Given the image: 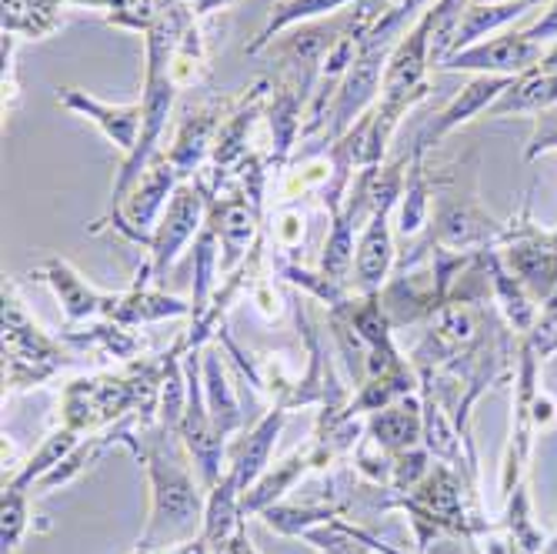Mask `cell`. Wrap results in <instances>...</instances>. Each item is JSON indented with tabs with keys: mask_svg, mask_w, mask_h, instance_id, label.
I'll return each mask as SVG.
<instances>
[{
	"mask_svg": "<svg viewBox=\"0 0 557 554\" xmlns=\"http://www.w3.org/2000/svg\"><path fill=\"white\" fill-rule=\"evenodd\" d=\"M171 428L140 424L137 431V461H144L150 478V521L137 541V554H150L158 544H174L205 528L208 501L197 491L184 451L174 444Z\"/></svg>",
	"mask_w": 557,
	"mask_h": 554,
	"instance_id": "obj_1",
	"label": "cell"
},
{
	"mask_svg": "<svg viewBox=\"0 0 557 554\" xmlns=\"http://www.w3.org/2000/svg\"><path fill=\"white\" fill-rule=\"evenodd\" d=\"M194 21L190 14V4H181V8H171L154 27L144 34V50H147V77H144V94H140V108H144V131H140V140L134 147V155H127L121 161V171L114 177V190H111V208L108 214H114L127 190L140 181V174L150 168L161 155V137L168 131V121L174 114V104H177V81L171 74V54H174V44L181 37V30Z\"/></svg>",
	"mask_w": 557,
	"mask_h": 554,
	"instance_id": "obj_2",
	"label": "cell"
},
{
	"mask_svg": "<svg viewBox=\"0 0 557 554\" xmlns=\"http://www.w3.org/2000/svg\"><path fill=\"white\" fill-rule=\"evenodd\" d=\"M67 365V350L30 318L17 284L4 281V381L14 391L37 387Z\"/></svg>",
	"mask_w": 557,
	"mask_h": 554,
	"instance_id": "obj_3",
	"label": "cell"
},
{
	"mask_svg": "<svg viewBox=\"0 0 557 554\" xmlns=\"http://www.w3.org/2000/svg\"><path fill=\"white\" fill-rule=\"evenodd\" d=\"M184 181L177 177V171L171 168V161L161 155L150 161V168L140 174V181L127 190L124 205L114 211V214H104L97 224H90L94 234H100L104 227H114L121 237H127L131 244H150V234H154L164 208L171 205L174 190L181 187Z\"/></svg>",
	"mask_w": 557,
	"mask_h": 554,
	"instance_id": "obj_4",
	"label": "cell"
},
{
	"mask_svg": "<svg viewBox=\"0 0 557 554\" xmlns=\"http://www.w3.org/2000/svg\"><path fill=\"white\" fill-rule=\"evenodd\" d=\"M208 211H211V194L200 187V181H184L174 190L171 205L164 208L147 244L150 281H161L181 258V250H187V244L197 241V234L208 224Z\"/></svg>",
	"mask_w": 557,
	"mask_h": 554,
	"instance_id": "obj_5",
	"label": "cell"
},
{
	"mask_svg": "<svg viewBox=\"0 0 557 554\" xmlns=\"http://www.w3.org/2000/svg\"><path fill=\"white\" fill-rule=\"evenodd\" d=\"M227 104H231V97H208V100H200V104H190L181 114L171 147H164V158L171 161V168L177 171L181 181H194L211 164L214 140L224 124Z\"/></svg>",
	"mask_w": 557,
	"mask_h": 554,
	"instance_id": "obj_6",
	"label": "cell"
},
{
	"mask_svg": "<svg viewBox=\"0 0 557 554\" xmlns=\"http://www.w3.org/2000/svg\"><path fill=\"white\" fill-rule=\"evenodd\" d=\"M34 278L44 281L54 297L61 300L64 318L71 324H87V321H114V311L121 305V294L97 291L71 261L64 258H47L44 264L34 268Z\"/></svg>",
	"mask_w": 557,
	"mask_h": 554,
	"instance_id": "obj_7",
	"label": "cell"
},
{
	"mask_svg": "<svg viewBox=\"0 0 557 554\" xmlns=\"http://www.w3.org/2000/svg\"><path fill=\"white\" fill-rule=\"evenodd\" d=\"M544 47L524 37V30L500 34L478 40L458 54H450L441 67L444 71H465V74H491V77H518L531 67H537Z\"/></svg>",
	"mask_w": 557,
	"mask_h": 554,
	"instance_id": "obj_8",
	"label": "cell"
},
{
	"mask_svg": "<svg viewBox=\"0 0 557 554\" xmlns=\"http://www.w3.org/2000/svg\"><path fill=\"white\" fill-rule=\"evenodd\" d=\"M515 84V77H491V74H478L474 81L465 84V90L454 94L447 104L431 118L424 121V127L418 131L411 150H421V155H428L431 147H437L447 134H454L461 124L474 121L478 114L491 111L497 104V97L508 90Z\"/></svg>",
	"mask_w": 557,
	"mask_h": 554,
	"instance_id": "obj_9",
	"label": "cell"
},
{
	"mask_svg": "<svg viewBox=\"0 0 557 554\" xmlns=\"http://www.w3.org/2000/svg\"><path fill=\"white\" fill-rule=\"evenodd\" d=\"M504 224H497L478 200H444L431 224V244L454 250V255H481L494 247Z\"/></svg>",
	"mask_w": 557,
	"mask_h": 554,
	"instance_id": "obj_10",
	"label": "cell"
},
{
	"mask_svg": "<svg viewBox=\"0 0 557 554\" xmlns=\"http://www.w3.org/2000/svg\"><path fill=\"white\" fill-rule=\"evenodd\" d=\"M58 104L87 118L100 134H104L121 155H134V147L140 140L144 131V108L140 100H131V104H104V100L90 97L87 90L77 87H58Z\"/></svg>",
	"mask_w": 557,
	"mask_h": 554,
	"instance_id": "obj_11",
	"label": "cell"
},
{
	"mask_svg": "<svg viewBox=\"0 0 557 554\" xmlns=\"http://www.w3.org/2000/svg\"><path fill=\"white\" fill-rule=\"evenodd\" d=\"M168 318H194V305L190 300H181L174 294L150 287V271L144 264L134 287L121 294L114 321L124 328H140V324H154V321H168Z\"/></svg>",
	"mask_w": 557,
	"mask_h": 554,
	"instance_id": "obj_12",
	"label": "cell"
},
{
	"mask_svg": "<svg viewBox=\"0 0 557 554\" xmlns=\"http://www.w3.org/2000/svg\"><path fill=\"white\" fill-rule=\"evenodd\" d=\"M361 4V0H274L271 11H268V21L264 27L255 34L244 50L247 54H264V50L290 27H300V24H311V21H324V17H334V14H344L347 8Z\"/></svg>",
	"mask_w": 557,
	"mask_h": 554,
	"instance_id": "obj_13",
	"label": "cell"
},
{
	"mask_svg": "<svg viewBox=\"0 0 557 554\" xmlns=\"http://www.w3.org/2000/svg\"><path fill=\"white\" fill-rule=\"evenodd\" d=\"M308 468H321V465H318V451H314V444L297 447L287 461L268 468V471L258 478L255 488L244 491V494H240V515H258V512L271 508L284 491L294 488V481H297L304 471H308Z\"/></svg>",
	"mask_w": 557,
	"mask_h": 554,
	"instance_id": "obj_14",
	"label": "cell"
},
{
	"mask_svg": "<svg viewBox=\"0 0 557 554\" xmlns=\"http://www.w3.org/2000/svg\"><path fill=\"white\" fill-rule=\"evenodd\" d=\"M421 434H424V411L414 397H400V405L381 408L371 418V431H368V438L394 458L400 451H411Z\"/></svg>",
	"mask_w": 557,
	"mask_h": 554,
	"instance_id": "obj_15",
	"label": "cell"
},
{
	"mask_svg": "<svg viewBox=\"0 0 557 554\" xmlns=\"http://www.w3.org/2000/svg\"><path fill=\"white\" fill-rule=\"evenodd\" d=\"M284 411H287V408H274V411H268V415L258 421V428L240 441L237 455H234V465H231V471L237 475V488H240V494L255 488V484H258V478L268 471V465H271V451H274L277 434H281V424H284Z\"/></svg>",
	"mask_w": 557,
	"mask_h": 554,
	"instance_id": "obj_16",
	"label": "cell"
},
{
	"mask_svg": "<svg viewBox=\"0 0 557 554\" xmlns=\"http://www.w3.org/2000/svg\"><path fill=\"white\" fill-rule=\"evenodd\" d=\"M408 181H404V194L397 200V234L414 241L431 218V194H434V181L428 174V155L421 150H408Z\"/></svg>",
	"mask_w": 557,
	"mask_h": 554,
	"instance_id": "obj_17",
	"label": "cell"
},
{
	"mask_svg": "<svg viewBox=\"0 0 557 554\" xmlns=\"http://www.w3.org/2000/svg\"><path fill=\"white\" fill-rule=\"evenodd\" d=\"M557 108V74L531 67L515 77V84L497 97V104L487 111L491 118H511V114H541Z\"/></svg>",
	"mask_w": 557,
	"mask_h": 554,
	"instance_id": "obj_18",
	"label": "cell"
},
{
	"mask_svg": "<svg viewBox=\"0 0 557 554\" xmlns=\"http://www.w3.org/2000/svg\"><path fill=\"white\" fill-rule=\"evenodd\" d=\"M541 4H544V0H504V4H471V0H468V8H465V17H461L458 37H454V50H450V54H458V50H465V47L491 37L504 24L524 17L528 11H534Z\"/></svg>",
	"mask_w": 557,
	"mask_h": 554,
	"instance_id": "obj_19",
	"label": "cell"
},
{
	"mask_svg": "<svg viewBox=\"0 0 557 554\" xmlns=\"http://www.w3.org/2000/svg\"><path fill=\"white\" fill-rule=\"evenodd\" d=\"M71 0H4V34L17 40H40L61 27Z\"/></svg>",
	"mask_w": 557,
	"mask_h": 554,
	"instance_id": "obj_20",
	"label": "cell"
},
{
	"mask_svg": "<svg viewBox=\"0 0 557 554\" xmlns=\"http://www.w3.org/2000/svg\"><path fill=\"white\" fill-rule=\"evenodd\" d=\"M264 241L274 244L277 258L300 261L304 241H308V211H304L300 205L264 208Z\"/></svg>",
	"mask_w": 557,
	"mask_h": 554,
	"instance_id": "obj_21",
	"label": "cell"
},
{
	"mask_svg": "<svg viewBox=\"0 0 557 554\" xmlns=\"http://www.w3.org/2000/svg\"><path fill=\"white\" fill-rule=\"evenodd\" d=\"M205 384H208V411H211V421L227 438L231 431L240 428V405H237L234 387L227 381L224 361H221V355H218L214 347L205 350Z\"/></svg>",
	"mask_w": 557,
	"mask_h": 554,
	"instance_id": "obj_22",
	"label": "cell"
},
{
	"mask_svg": "<svg viewBox=\"0 0 557 554\" xmlns=\"http://www.w3.org/2000/svg\"><path fill=\"white\" fill-rule=\"evenodd\" d=\"M208 61H211V58H208V44H205V27H200V21L194 17V21L181 30V37H177V44H174V54H171V74H174L177 87H181V90L197 87L200 81L208 77V71H211Z\"/></svg>",
	"mask_w": 557,
	"mask_h": 554,
	"instance_id": "obj_23",
	"label": "cell"
},
{
	"mask_svg": "<svg viewBox=\"0 0 557 554\" xmlns=\"http://www.w3.org/2000/svg\"><path fill=\"white\" fill-rule=\"evenodd\" d=\"M0 515H4V534H0V541H4V554H14L21 547L24 531H27V497H24V488H14V484L4 488V508H0Z\"/></svg>",
	"mask_w": 557,
	"mask_h": 554,
	"instance_id": "obj_24",
	"label": "cell"
},
{
	"mask_svg": "<svg viewBox=\"0 0 557 554\" xmlns=\"http://www.w3.org/2000/svg\"><path fill=\"white\" fill-rule=\"evenodd\" d=\"M247 297H250V305H255L268 321H281V315H284V308H287V297L277 291V284H274L271 274H261L255 284H250Z\"/></svg>",
	"mask_w": 557,
	"mask_h": 554,
	"instance_id": "obj_25",
	"label": "cell"
},
{
	"mask_svg": "<svg viewBox=\"0 0 557 554\" xmlns=\"http://www.w3.org/2000/svg\"><path fill=\"white\" fill-rule=\"evenodd\" d=\"M14 54H17V37L4 34V114H11L17 108V97H21Z\"/></svg>",
	"mask_w": 557,
	"mask_h": 554,
	"instance_id": "obj_26",
	"label": "cell"
},
{
	"mask_svg": "<svg viewBox=\"0 0 557 554\" xmlns=\"http://www.w3.org/2000/svg\"><path fill=\"white\" fill-rule=\"evenodd\" d=\"M524 37H531V40L541 44V47H547V44L557 40V0H547L544 14H541L534 24L524 27Z\"/></svg>",
	"mask_w": 557,
	"mask_h": 554,
	"instance_id": "obj_27",
	"label": "cell"
},
{
	"mask_svg": "<svg viewBox=\"0 0 557 554\" xmlns=\"http://www.w3.org/2000/svg\"><path fill=\"white\" fill-rule=\"evenodd\" d=\"M200 538H205V534H200ZM205 541H208V538H205ZM208 554H258V551H255V544H250L247 528H244V521H240L227 538L208 541Z\"/></svg>",
	"mask_w": 557,
	"mask_h": 554,
	"instance_id": "obj_28",
	"label": "cell"
},
{
	"mask_svg": "<svg viewBox=\"0 0 557 554\" xmlns=\"http://www.w3.org/2000/svg\"><path fill=\"white\" fill-rule=\"evenodd\" d=\"M231 4H237V0H194V4H190V14H194L197 21H205V17H211V14H218V11H227Z\"/></svg>",
	"mask_w": 557,
	"mask_h": 554,
	"instance_id": "obj_29",
	"label": "cell"
},
{
	"mask_svg": "<svg viewBox=\"0 0 557 554\" xmlns=\"http://www.w3.org/2000/svg\"><path fill=\"white\" fill-rule=\"evenodd\" d=\"M537 67H541V71H547V74H557V40L544 47V54H541Z\"/></svg>",
	"mask_w": 557,
	"mask_h": 554,
	"instance_id": "obj_30",
	"label": "cell"
},
{
	"mask_svg": "<svg viewBox=\"0 0 557 554\" xmlns=\"http://www.w3.org/2000/svg\"><path fill=\"white\" fill-rule=\"evenodd\" d=\"M471 4H504V0H471Z\"/></svg>",
	"mask_w": 557,
	"mask_h": 554,
	"instance_id": "obj_31",
	"label": "cell"
},
{
	"mask_svg": "<svg viewBox=\"0 0 557 554\" xmlns=\"http://www.w3.org/2000/svg\"><path fill=\"white\" fill-rule=\"evenodd\" d=\"M468 544H471V554H481V551H478V544H474V538H471Z\"/></svg>",
	"mask_w": 557,
	"mask_h": 554,
	"instance_id": "obj_32",
	"label": "cell"
}]
</instances>
